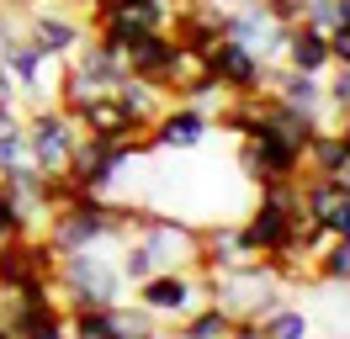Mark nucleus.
Listing matches in <instances>:
<instances>
[{"label": "nucleus", "mask_w": 350, "mask_h": 339, "mask_svg": "<svg viewBox=\"0 0 350 339\" xmlns=\"http://www.w3.org/2000/svg\"><path fill=\"white\" fill-rule=\"evenodd\" d=\"M53 286H59V302H64V313L75 308H117V302H128V281L117 275V260L96 249H75L59 260V275H53Z\"/></svg>", "instance_id": "1"}, {"label": "nucleus", "mask_w": 350, "mask_h": 339, "mask_svg": "<svg viewBox=\"0 0 350 339\" xmlns=\"http://www.w3.org/2000/svg\"><path fill=\"white\" fill-rule=\"evenodd\" d=\"M202 286H207V302H218L228 318H250V323H260L271 308L286 302V286L271 275L265 260H250V265H234V271H218V275H202Z\"/></svg>", "instance_id": "2"}, {"label": "nucleus", "mask_w": 350, "mask_h": 339, "mask_svg": "<svg viewBox=\"0 0 350 339\" xmlns=\"http://www.w3.org/2000/svg\"><path fill=\"white\" fill-rule=\"evenodd\" d=\"M22 144H27V159L43 170V175H64L69 154H75V144H80V122L64 117L53 101L27 106L22 111Z\"/></svg>", "instance_id": "3"}, {"label": "nucleus", "mask_w": 350, "mask_h": 339, "mask_svg": "<svg viewBox=\"0 0 350 339\" xmlns=\"http://www.w3.org/2000/svg\"><path fill=\"white\" fill-rule=\"evenodd\" d=\"M133 154H154L149 148V133L138 138V144H101V138H85L80 133V144H75V154H69V186L80 191V196H107L111 180L122 175V165H128Z\"/></svg>", "instance_id": "4"}, {"label": "nucleus", "mask_w": 350, "mask_h": 339, "mask_svg": "<svg viewBox=\"0 0 350 339\" xmlns=\"http://www.w3.org/2000/svg\"><path fill=\"white\" fill-rule=\"evenodd\" d=\"M133 239L149 249L154 271H197V254H202V228L197 223L170 217V212H144V223H138Z\"/></svg>", "instance_id": "5"}, {"label": "nucleus", "mask_w": 350, "mask_h": 339, "mask_svg": "<svg viewBox=\"0 0 350 339\" xmlns=\"http://www.w3.org/2000/svg\"><path fill=\"white\" fill-rule=\"evenodd\" d=\"M133 302L144 313H154L159 323H180L186 313H197L207 302V286H202L197 271H154L149 281L133 286Z\"/></svg>", "instance_id": "6"}, {"label": "nucleus", "mask_w": 350, "mask_h": 339, "mask_svg": "<svg viewBox=\"0 0 350 339\" xmlns=\"http://www.w3.org/2000/svg\"><path fill=\"white\" fill-rule=\"evenodd\" d=\"M175 5H180V0H111V11H107V21L96 27V38L117 53V48L128 38H138V32H170Z\"/></svg>", "instance_id": "7"}, {"label": "nucleus", "mask_w": 350, "mask_h": 339, "mask_svg": "<svg viewBox=\"0 0 350 339\" xmlns=\"http://www.w3.org/2000/svg\"><path fill=\"white\" fill-rule=\"evenodd\" d=\"M207 69H213V80H218L223 96H265L271 64H260L250 48H239V42L218 38L213 48H207Z\"/></svg>", "instance_id": "8"}, {"label": "nucleus", "mask_w": 350, "mask_h": 339, "mask_svg": "<svg viewBox=\"0 0 350 339\" xmlns=\"http://www.w3.org/2000/svg\"><path fill=\"white\" fill-rule=\"evenodd\" d=\"M223 38L239 42V48H250L260 64H282L286 27H282V21H271V11H265L260 0H244V5L228 11V32H223Z\"/></svg>", "instance_id": "9"}, {"label": "nucleus", "mask_w": 350, "mask_h": 339, "mask_svg": "<svg viewBox=\"0 0 350 339\" xmlns=\"http://www.w3.org/2000/svg\"><path fill=\"white\" fill-rule=\"evenodd\" d=\"M239 175L255 180V186L303 180V154L286 148V144H276V138H265V133H250V138H239Z\"/></svg>", "instance_id": "10"}, {"label": "nucleus", "mask_w": 350, "mask_h": 339, "mask_svg": "<svg viewBox=\"0 0 350 339\" xmlns=\"http://www.w3.org/2000/svg\"><path fill=\"white\" fill-rule=\"evenodd\" d=\"M207 133H213V117L202 111V106H191V101H170L159 117L149 122V148L159 154H186V148H197V144H207Z\"/></svg>", "instance_id": "11"}, {"label": "nucleus", "mask_w": 350, "mask_h": 339, "mask_svg": "<svg viewBox=\"0 0 350 339\" xmlns=\"http://www.w3.org/2000/svg\"><path fill=\"white\" fill-rule=\"evenodd\" d=\"M265 96L282 101V106H292V111H303V117H313L319 127H329L324 74H297V69H286V64H271V74H265Z\"/></svg>", "instance_id": "12"}, {"label": "nucleus", "mask_w": 350, "mask_h": 339, "mask_svg": "<svg viewBox=\"0 0 350 339\" xmlns=\"http://www.w3.org/2000/svg\"><path fill=\"white\" fill-rule=\"evenodd\" d=\"M22 38L43 53V59H69L80 42L90 38V27L80 16H69V11H27V27H22Z\"/></svg>", "instance_id": "13"}, {"label": "nucleus", "mask_w": 350, "mask_h": 339, "mask_svg": "<svg viewBox=\"0 0 350 339\" xmlns=\"http://www.w3.org/2000/svg\"><path fill=\"white\" fill-rule=\"evenodd\" d=\"M80 133H85V138H101V144H138V138H144V127L128 117V106L117 101V96H96V101L80 111Z\"/></svg>", "instance_id": "14"}, {"label": "nucleus", "mask_w": 350, "mask_h": 339, "mask_svg": "<svg viewBox=\"0 0 350 339\" xmlns=\"http://www.w3.org/2000/svg\"><path fill=\"white\" fill-rule=\"evenodd\" d=\"M170 48L175 38L170 32H138V38H128L122 48H117V59H122V74H138V80H165V64H170ZM165 90V85H159Z\"/></svg>", "instance_id": "15"}, {"label": "nucleus", "mask_w": 350, "mask_h": 339, "mask_svg": "<svg viewBox=\"0 0 350 339\" xmlns=\"http://www.w3.org/2000/svg\"><path fill=\"white\" fill-rule=\"evenodd\" d=\"M282 64L286 69H297V74H329L334 59H329V32L319 27H286V48H282Z\"/></svg>", "instance_id": "16"}, {"label": "nucleus", "mask_w": 350, "mask_h": 339, "mask_svg": "<svg viewBox=\"0 0 350 339\" xmlns=\"http://www.w3.org/2000/svg\"><path fill=\"white\" fill-rule=\"evenodd\" d=\"M345 165H350V148H345V138H340V127H319V133L308 138V148H303V175L334 180Z\"/></svg>", "instance_id": "17"}, {"label": "nucleus", "mask_w": 350, "mask_h": 339, "mask_svg": "<svg viewBox=\"0 0 350 339\" xmlns=\"http://www.w3.org/2000/svg\"><path fill=\"white\" fill-rule=\"evenodd\" d=\"M111 96L128 106V117H133L138 127H144V133H149V122L159 117V111H165V106H170V96H165L159 85H154V80H138V74H122Z\"/></svg>", "instance_id": "18"}, {"label": "nucleus", "mask_w": 350, "mask_h": 339, "mask_svg": "<svg viewBox=\"0 0 350 339\" xmlns=\"http://www.w3.org/2000/svg\"><path fill=\"white\" fill-rule=\"evenodd\" d=\"M5 334H11V339H69V313H64V302L22 308V318H16Z\"/></svg>", "instance_id": "19"}, {"label": "nucleus", "mask_w": 350, "mask_h": 339, "mask_svg": "<svg viewBox=\"0 0 350 339\" xmlns=\"http://www.w3.org/2000/svg\"><path fill=\"white\" fill-rule=\"evenodd\" d=\"M234 323H239V318H228L218 302H202L197 313H186L180 323H175V339H228Z\"/></svg>", "instance_id": "20"}, {"label": "nucleus", "mask_w": 350, "mask_h": 339, "mask_svg": "<svg viewBox=\"0 0 350 339\" xmlns=\"http://www.w3.org/2000/svg\"><path fill=\"white\" fill-rule=\"evenodd\" d=\"M111 329H117V339H165V329H159V318L144 313L138 302H117V308H107Z\"/></svg>", "instance_id": "21"}, {"label": "nucleus", "mask_w": 350, "mask_h": 339, "mask_svg": "<svg viewBox=\"0 0 350 339\" xmlns=\"http://www.w3.org/2000/svg\"><path fill=\"white\" fill-rule=\"evenodd\" d=\"M313 281H324V286H350V239H329L324 249L313 254Z\"/></svg>", "instance_id": "22"}, {"label": "nucleus", "mask_w": 350, "mask_h": 339, "mask_svg": "<svg viewBox=\"0 0 350 339\" xmlns=\"http://www.w3.org/2000/svg\"><path fill=\"white\" fill-rule=\"evenodd\" d=\"M260 334L265 339H308V334H313V323H308L303 308L282 302V308H271V313L260 318Z\"/></svg>", "instance_id": "23"}, {"label": "nucleus", "mask_w": 350, "mask_h": 339, "mask_svg": "<svg viewBox=\"0 0 350 339\" xmlns=\"http://www.w3.org/2000/svg\"><path fill=\"white\" fill-rule=\"evenodd\" d=\"M117 275H122L128 286H138V281L154 275V260H149V249H144L138 239H122V244H117Z\"/></svg>", "instance_id": "24"}, {"label": "nucleus", "mask_w": 350, "mask_h": 339, "mask_svg": "<svg viewBox=\"0 0 350 339\" xmlns=\"http://www.w3.org/2000/svg\"><path fill=\"white\" fill-rule=\"evenodd\" d=\"M69 339H117L107 308H75L69 313Z\"/></svg>", "instance_id": "25"}, {"label": "nucleus", "mask_w": 350, "mask_h": 339, "mask_svg": "<svg viewBox=\"0 0 350 339\" xmlns=\"http://www.w3.org/2000/svg\"><path fill=\"white\" fill-rule=\"evenodd\" d=\"M324 101H329V117H345L350 111V64H334L324 74Z\"/></svg>", "instance_id": "26"}, {"label": "nucleus", "mask_w": 350, "mask_h": 339, "mask_svg": "<svg viewBox=\"0 0 350 339\" xmlns=\"http://www.w3.org/2000/svg\"><path fill=\"white\" fill-rule=\"evenodd\" d=\"M27 233V223H22V212H16V202H11V196H5V191H0V249H5V244H16V239H22Z\"/></svg>", "instance_id": "27"}, {"label": "nucleus", "mask_w": 350, "mask_h": 339, "mask_svg": "<svg viewBox=\"0 0 350 339\" xmlns=\"http://www.w3.org/2000/svg\"><path fill=\"white\" fill-rule=\"evenodd\" d=\"M265 11H271V21H282V27H297L303 21V0H260Z\"/></svg>", "instance_id": "28"}, {"label": "nucleus", "mask_w": 350, "mask_h": 339, "mask_svg": "<svg viewBox=\"0 0 350 339\" xmlns=\"http://www.w3.org/2000/svg\"><path fill=\"white\" fill-rule=\"evenodd\" d=\"M329 59L350 64V27H334V32H329Z\"/></svg>", "instance_id": "29"}, {"label": "nucleus", "mask_w": 350, "mask_h": 339, "mask_svg": "<svg viewBox=\"0 0 350 339\" xmlns=\"http://www.w3.org/2000/svg\"><path fill=\"white\" fill-rule=\"evenodd\" d=\"M22 133V106H0V138H16Z\"/></svg>", "instance_id": "30"}, {"label": "nucleus", "mask_w": 350, "mask_h": 339, "mask_svg": "<svg viewBox=\"0 0 350 339\" xmlns=\"http://www.w3.org/2000/svg\"><path fill=\"white\" fill-rule=\"evenodd\" d=\"M0 106H22V90H16V80H11L5 64H0Z\"/></svg>", "instance_id": "31"}, {"label": "nucleus", "mask_w": 350, "mask_h": 339, "mask_svg": "<svg viewBox=\"0 0 350 339\" xmlns=\"http://www.w3.org/2000/svg\"><path fill=\"white\" fill-rule=\"evenodd\" d=\"M228 339H265V334H260V323H250V318H239V323L228 329Z\"/></svg>", "instance_id": "32"}, {"label": "nucleus", "mask_w": 350, "mask_h": 339, "mask_svg": "<svg viewBox=\"0 0 350 339\" xmlns=\"http://www.w3.org/2000/svg\"><path fill=\"white\" fill-rule=\"evenodd\" d=\"M43 0H0V11H38Z\"/></svg>", "instance_id": "33"}, {"label": "nucleus", "mask_w": 350, "mask_h": 339, "mask_svg": "<svg viewBox=\"0 0 350 339\" xmlns=\"http://www.w3.org/2000/svg\"><path fill=\"white\" fill-rule=\"evenodd\" d=\"M334 27H350V0H334Z\"/></svg>", "instance_id": "34"}, {"label": "nucleus", "mask_w": 350, "mask_h": 339, "mask_svg": "<svg viewBox=\"0 0 350 339\" xmlns=\"http://www.w3.org/2000/svg\"><path fill=\"white\" fill-rule=\"evenodd\" d=\"M334 186H340V191H345V196H350V165L340 170V175H334Z\"/></svg>", "instance_id": "35"}, {"label": "nucleus", "mask_w": 350, "mask_h": 339, "mask_svg": "<svg viewBox=\"0 0 350 339\" xmlns=\"http://www.w3.org/2000/svg\"><path fill=\"white\" fill-rule=\"evenodd\" d=\"M340 138H345V148H350V111L340 117Z\"/></svg>", "instance_id": "36"}, {"label": "nucleus", "mask_w": 350, "mask_h": 339, "mask_svg": "<svg viewBox=\"0 0 350 339\" xmlns=\"http://www.w3.org/2000/svg\"><path fill=\"white\" fill-rule=\"evenodd\" d=\"M0 339H11V334H5V329H0Z\"/></svg>", "instance_id": "37"}]
</instances>
